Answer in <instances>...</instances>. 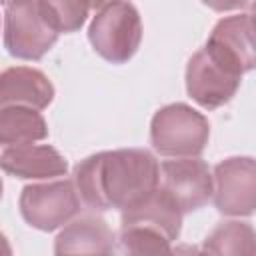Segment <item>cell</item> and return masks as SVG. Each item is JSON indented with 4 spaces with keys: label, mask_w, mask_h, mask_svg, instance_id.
I'll list each match as a JSON object with an SVG mask.
<instances>
[{
    "label": "cell",
    "mask_w": 256,
    "mask_h": 256,
    "mask_svg": "<svg viewBox=\"0 0 256 256\" xmlns=\"http://www.w3.org/2000/svg\"><path fill=\"white\" fill-rule=\"evenodd\" d=\"M254 228L248 222L240 220H224L216 224V228L206 236L202 250L210 254H246L252 256L256 252L254 244Z\"/></svg>",
    "instance_id": "cell-15"
},
{
    "label": "cell",
    "mask_w": 256,
    "mask_h": 256,
    "mask_svg": "<svg viewBox=\"0 0 256 256\" xmlns=\"http://www.w3.org/2000/svg\"><path fill=\"white\" fill-rule=\"evenodd\" d=\"M210 138L208 118L196 108L174 102L162 106L150 122V144L160 156H200Z\"/></svg>",
    "instance_id": "cell-3"
},
{
    "label": "cell",
    "mask_w": 256,
    "mask_h": 256,
    "mask_svg": "<svg viewBox=\"0 0 256 256\" xmlns=\"http://www.w3.org/2000/svg\"><path fill=\"white\" fill-rule=\"evenodd\" d=\"M158 188L182 214H188L208 204L212 196V172L198 156L166 160L160 164Z\"/></svg>",
    "instance_id": "cell-8"
},
{
    "label": "cell",
    "mask_w": 256,
    "mask_h": 256,
    "mask_svg": "<svg viewBox=\"0 0 256 256\" xmlns=\"http://www.w3.org/2000/svg\"><path fill=\"white\" fill-rule=\"evenodd\" d=\"M212 202L224 216H252L256 208V164L252 156H230L214 166Z\"/></svg>",
    "instance_id": "cell-7"
},
{
    "label": "cell",
    "mask_w": 256,
    "mask_h": 256,
    "mask_svg": "<svg viewBox=\"0 0 256 256\" xmlns=\"http://www.w3.org/2000/svg\"><path fill=\"white\" fill-rule=\"evenodd\" d=\"M12 2H16V0H0V4H6V6L12 4Z\"/></svg>",
    "instance_id": "cell-20"
},
{
    "label": "cell",
    "mask_w": 256,
    "mask_h": 256,
    "mask_svg": "<svg viewBox=\"0 0 256 256\" xmlns=\"http://www.w3.org/2000/svg\"><path fill=\"white\" fill-rule=\"evenodd\" d=\"M88 40L104 60L112 64L128 62L142 42L138 8L128 0H112L104 4L88 26Z\"/></svg>",
    "instance_id": "cell-4"
},
{
    "label": "cell",
    "mask_w": 256,
    "mask_h": 256,
    "mask_svg": "<svg viewBox=\"0 0 256 256\" xmlns=\"http://www.w3.org/2000/svg\"><path fill=\"white\" fill-rule=\"evenodd\" d=\"M22 218L36 230L52 232L62 228L82 210L80 196L72 180H52L28 184L18 198Z\"/></svg>",
    "instance_id": "cell-5"
},
{
    "label": "cell",
    "mask_w": 256,
    "mask_h": 256,
    "mask_svg": "<svg viewBox=\"0 0 256 256\" xmlns=\"http://www.w3.org/2000/svg\"><path fill=\"white\" fill-rule=\"evenodd\" d=\"M204 50L224 68L242 76L254 68V24L252 14H234L220 18Z\"/></svg>",
    "instance_id": "cell-9"
},
{
    "label": "cell",
    "mask_w": 256,
    "mask_h": 256,
    "mask_svg": "<svg viewBox=\"0 0 256 256\" xmlns=\"http://www.w3.org/2000/svg\"><path fill=\"white\" fill-rule=\"evenodd\" d=\"M54 100V86L50 78L30 66H12L0 72V108L28 106L44 110Z\"/></svg>",
    "instance_id": "cell-12"
},
{
    "label": "cell",
    "mask_w": 256,
    "mask_h": 256,
    "mask_svg": "<svg viewBox=\"0 0 256 256\" xmlns=\"http://www.w3.org/2000/svg\"><path fill=\"white\" fill-rule=\"evenodd\" d=\"M242 76L218 64L204 48L192 54L186 64V92L206 110H216L228 104L240 88Z\"/></svg>",
    "instance_id": "cell-10"
},
{
    "label": "cell",
    "mask_w": 256,
    "mask_h": 256,
    "mask_svg": "<svg viewBox=\"0 0 256 256\" xmlns=\"http://www.w3.org/2000/svg\"><path fill=\"white\" fill-rule=\"evenodd\" d=\"M88 2H90V8H102L104 4H108L112 0H88Z\"/></svg>",
    "instance_id": "cell-19"
},
{
    "label": "cell",
    "mask_w": 256,
    "mask_h": 256,
    "mask_svg": "<svg viewBox=\"0 0 256 256\" xmlns=\"http://www.w3.org/2000/svg\"><path fill=\"white\" fill-rule=\"evenodd\" d=\"M72 182L90 210H124L150 196L160 182V164L144 148L92 154L74 166Z\"/></svg>",
    "instance_id": "cell-1"
},
{
    "label": "cell",
    "mask_w": 256,
    "mask_h": 256,
    "mask_svg": "<svg viewBox=\"0 0 256 256\" xmlns=\"http://www.w3.org/2000/svg\"><path fill=\"white\" fill-rule=\"evenodd\" d=\"M0 254H12V246L2 232H0Z\"/></svg>",
    "instance_id": "cell-18"
},
{
    "label": "cell",
    "mask_w": 256,
    "mask_h": 256,
    "mask_svg": "<svg viewBox=\"0 0 256 256\" xmlns=\"http://www.w3.org/2000/svg\"><path fill=\"white\" fill-rule=\"evenodd\" d=\"M2 188H4V184H2V178H0V200H2Z\"/></svg>",
    "instance_id": "cell-21"
},
{
    "label": "cell",
    "mask_w": 256,
    "mask_h": 256,
    "mask_svg": "<svg viewBox=\"0 0 256 256\" xmlns=\"http://www.w3.org/2000/svg\"><path fill=\"white\" fill-rule=\"evenodd\" d=\"M202 4L214 12H230V10L246 8L250 4V0H202Z\"/></svg>",
    "instance_id": "cell-17"
},
{
    "label": "cell",
    "mask_w": 256,
    "mask_h": 256,
    "mask_svg": "<svg viewBox=\"0 0 256 256\" xmlns=\"http://www.w3.org/2000/svg\"><path fill=\"white\" fill-rule=\"evenodd\" d=\"M182 230V212L156 188L138 204L124 208L120 216V250L126 254H164Z\"/></svg>",
    "instance_id": "cell-2"
},
{
    "label": "cell",
    "mask_w": 256,
    "mask_h": 256,
    "mask_svg": "<svg viewBox=\"0 0 256 256\" xmlns=\"http://www.w3.org/2000/svg\"><path fill=\"white\" fill-rule=\"evenodd\" d=\"M58 40L38 0H16L4 12V48L18 60H40Z\"/></svg>",
    "instance_id": "cell-6"
},
{
    "label": "cell",
    "mask_w": 256,
    "mask_h": 256,
    "mask_svg": "<svg viewBox=\"0 0 256 256\" xmlns=\"http://www.w3.org/2000/svg\"><path fill=\"white\" fill-rule=\"evenodd\" d=\"M0 170L22 180H50L66 176V158L48 144L8 146L0 152Z\"/></svg>",
    "instance_id": "cell-11"
},
{
    "label": "cell",
    "mask_w": 256,
    "mask_h": 256,
    "mask_svg": "<svg viewBox=\"0 0 256 256\" xmlns=\"http://www.w3.org/2000/svg\"><path fill=\"white\" fill-rule=\"evenodd\" d=\"M38 6L58 34L78 32L90 12L88 0H38Z\"/></svg>",
    "instance_id": "cell-16"
},
{
    "label": "cell",
    "mask_w": 256,
    "mask_h": 256,
    "mask_svg": "<svg viewBox=\"0 0 256 256\" xmlns=\"http://www.w3.org/2000/svg\"><path fill=\"white\" fill-rule=\"evenodd\" d=\"M48 138V124L40 110L28 106L0 108V146H20Z\"/></svg>",
    "instance_id": "cell-14"
},
{
    "label": "cell",
    "mask_w": 256,
    "mask_h": 256,
    "mask_svg": "<svg viewBox=\"0 0 256 256\" xmlns=\"http://www.w3.org/2000/svg\"><path fill=\"white\" fill-rule=\"evenodd\" d=\"M56 254H112L116 236L100 216H80L66 222L54 240Z\"/></svg>",
    "instance_id": "cell-13"
}]
</instances>
